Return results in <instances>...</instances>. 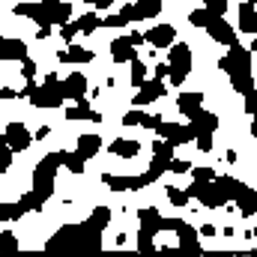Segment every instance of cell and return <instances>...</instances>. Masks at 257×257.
Masks as SVG:
<instances>
[{"label": "cell", "mask_w": 257, "mask_h": 257, "mask_svg": "<svg viewBox=\"0 0 257 257\" xmlns=\"http://www.w3.org/2000/svg\"><path fill=\"white\" fill-rule=\"evenodd\" d=\"M93 57L96 54L81 45H69V51H66V63H93Z\"/></svg>", "instance_id": "83f0119b"}, {"label": "cell", "mask_w": 257, "mask_h": 257, "mask_svg": "<svg viewBox=\"0 0 257 257\" xmlns=\"http://www.w3.org/2000/svg\"><path fill=\"white\" fill-rule=\"evenodd\" d=\"M21 96H27L36 108H60V105L66 102L63 84H60V78H57L54 72H48V75H45V84H42V87L30 78V81H27V87L21 90Z\"/></svg>", "instance_id": "277c9868"}, {"label": "cell", "mask_w": 257, "mask_h": 257, "mask_svg": "<svg viewBox=\"0 0 257 257\" xmlns=\"http://www.w3.org/2000/svg\"><path fill=\"white\" fill-rule=\"evenodd\" d=\"M186 192H189V197H197L206 209H221V206L227 203V197H224V192L218 189L215 177H212V180H206V183H192Z\"/></svg>", "instance_id": "ba28073f"}, {"label": "cell", "mask_w": 257, "mask_h": 257, "mask_svg": "<svg viewBox=\"0 0 257 257\" xmlns=\"http://www.w3.org/2000/svg\"><path fill=\"white\" fill-rule=\"evenodd\" d=\"M99 150H102V138H99V135H81V138H78V150H75V153H78L84 162H87V159H96Z\"/></svg>", "instance_id": "cb8c5ba5"}, {"label": "cell", "mask_w": 257, "mask_h": 257, "mask_svg": "<svg viewBox=\"0 0 257 257\" xmlns=\"http://www.w3.org/2000/svg\"><path fill=\"white\" fill-rule=\"evenodd\" d=\"M138 218H141L138 248L150 254V251H153V236H156V233H162V215H159V209H153V206H144V209H138Z\"/></svg>", "instance_id": "52a82bcc"}, {"label": "cell", "mask_w": 257, "mask_h": 257, "mask_svg": "<svg viewBox=\"0 0 257 257\" xmlns=\"http://www.w3.org/2000/svg\"><path fill=\"white\" fill-rule=\"evenodd\" d=\"M0 99L6 102V99H24V96H21V90H12V87H0Z\"/></svg>", "instance_id": "ee69618b"}, {"label": "cell", "mask_w": 257, "mask_h": 257, "mask_svg": "<svg viewBox=\"0 0 257 257\" xmlns=\"http://www.w3.org/2000/svg\"><path fill=\"white\" fill-rule=\"evenodd\" d=\"M203 3H206L203 9L212 12V15H224L227 12V0H203Z\"/></svg>", "instance_id": "f35d334b"}, {"label": "cell", "mask_w": 257, "mask_h": 257, "mask_svg": "<svg viewBox=\"0 0 257 257\" xmlns=\"http://www.w3.org/2000/svg\"><path fill=\"white\" fill-rule=\"evenodd\" d=\"M135 6H138V12H141V21L162 12V0H141V3H135Z\"/></svg>", "instance_id": "4dcf8cb0"}, {"label": "cell", "mask_w": 257, "mask_h": 257, "mask_svg": "<svg viewBox=\"0 0 257 257\" xmlns=\"http://www.w3.org/2000/svg\"><path fill=\"white\" fill-rule=\"evenodd\" d=\"M239 33L257 36V0H245L239 6Z\"/></svg>", "instance_id": "e0dca14e"}, {"label": "cell", "mask_w": 257, "mask_h": 257, "mask_svg": "<svg viewBox=\"0 0 257 257\" xmlns=\"http://www.w3.org/2000/svg\"><path fill=\"white\" fill-rule=\"evenodd\" d=\"M203 30H206L218 45H233V42H239V39H236V30L224 21V15H209V21L203 24Z\"/></svg>", "instance_id": "7c38bea8"}, {"label": "cell", "mask_w": 257, "mask_h": 257, "mask_svg": "<svg viewBox=\"0 0 257 257\" xmlns=\"http://www.w3.org/2000/svg\"><path fill=\"white\" fill-rule=\"evenodd\" d=\"M171 159H174V147L162 138V141H153V162H150V177H153V183L162 177V174H168V165H171Z\"/></svg>", "instance_id": "8fae6325"}, {"label": "cell", "mask_w": 257, "mask_h": 257, "mask_svg": "<svg viewBox=\"0 0 257 257\" xmlns=\"http://www.w3.org/2000/svg\"><path fill=\"white\" fill-rule=\"evenodd\" d=\"M233 203L239 206V212L245 215V218H251V215H257V189H251V186H245L242 192L233 197Z\"/></svg>", "instance_id": "603a6c76"}, {"label": "cell", "mask_w": 257, "mask_h": 257, "mask_svg": "<svg viewBox=\"0 0 257 257\" xmlns=\"http://www.w3.org/2000/svg\"><path fill=\"white\" fill-rule=\"evenodd\" d=\"M144 120V111H126L123 114V126H141Z\"/></svg>", "instance_id": "b9f144b4"}, {"label": "cell", "mask_w": 257, "mask_h": 257, "mask_svg": "<svg viewBox=\"0 0 257 257\" xmlns=\"http://www.w3.org/2000/svg\"><path fill=\"white\" fill-rule=\"evenodd\" d=\"M215 183H218V189L224 192V197H227V200H233L236 194L245 189V183H239V180H233V177H215Z\"/></svg>", "instance_id": "4316f807"}, {"label": "cell", "mask_w": 257, "mask_h": 257, "mask_svg": "<svg viewBox=\"0 0 257 257\" xmlns=\"http://www.w3.org/2000/svg\"><path fill=\"white\" fill-rule=\"evenodd\" d=\"M21 75L30 81V78H36V60H30V57H24L21 60Z\"/></svg>", "instance_id": "60d3db41"}, {"label": "cell", "mask_w": 257, "mask_h": 257, "mask_svg": "<svg viewBox=\"0 0 257 257\" xmlns=\"http://www.w3.org/2000/svg\"><path fill=\"white\" fill-rule=\"evenodd\" d=\"M177 39V30L174 24H156L153 30L144 33V42H150L153 48H171V42Z\"/></svg>", "instance_id": "2e32d148"}, {"label": "cell", "mask_w": 257, "mask_h": 257, "mask_svg": "<svg viewBox=\"0 0 257 257\" xmlns=\"http://www.w3.org/2000/svg\"><path fill=\"white\" fill-rule=\"evenodd\" d=\"M102 183L111 189V192H138V189H147L153 183L150 174H138V177H120V174H105Z\"/></svg>", "instance_id": "30bf717a"}, {"label": "cell", "mask_w": 257, "mask_h": 257, "mask_svg": "<svg viewBox=\"0 0 257 257\" xmlns=\"http://www.w3.org/2000/svg\"><path fill=\"white\" fill-rule=\"evenodd\" d=\"M108 153H114L117 159H135L141 153V144L138 141H128V138H117V141H111Z\"/></svg>", "instance_id": "d4e9b609"}, {"label": "cell", "mask_w": 257, "mask_h": 257, "mask_svg": "<svg viewBox=\"0 0 257 257\" xmlns=\"http://www.w3.org/2000/svg\"><path fill=\"white\" fill-rule=\"evenodd\" d=\"M159 123H162V117H159V114H144V120H141V126H144V128H156Z\"/></svg>", "instance_id": "7bdbcfd3"}, {"label": "cell", "mask_w": 257, "mask_h": 257, "mask_svg": "<svg viewBox=\"0 0 257 257\" xmlns=\"http://www.w3.org/2000/svg\"><path fill=\"white\" fill-rule=\"evenodd\" d=\"M60 165H63L60 150H57V153H48L45 159H39V165H36V171H33V189L18 200L24 212L39 209V206L54 194V174H57V168H60Z\"/></svg>", "instance_id": "6da1fadb"}, {"label": "cell", "mask_w": 257, "mask_h": 257, "mask_svg": "<svg viewBox=\"0 0 257 257\" xmlns=\"http://www.w3.org/2000/svg\"><path fill=\"white\" fill-rule=\"evenodd\" d=\"M51 36V27H39V39H48Z\"/></svg>", "instance_id": "f907efd6"}, {"label": "cell", "mask_w": 257, "mask_h": 257, "mask_svg": "<svg viewBox=\"0 0 257 257\" xmlns=\"http://www.w3.org/2000/svg\"><path fill=\"white\" fill-rule=\"evenodd\" d=\"M15 15H24L30 21H36L39 27H51V24H66L72 18V3L66 0H42V3H18Z\"/></svg>", "instance_id": "3957f363"}, {"label": "cell", "mask_w": 257, "mask_h": 257, "mask_svg": "<svg viewBox=\"0 0 257 257\" xmlns=\"http://www.w3.org/2000/svg\"><path fill=\"white\" fill-rule=\"evenodd\" d=\"M111 57H114V63H132L135 60V45L128 36L111 39Z\"/></svg>", "instance_id": "44dd1931"}, {"label": "cell", "mask_w": 257, "mask_h": 257, "mask_svg": "<svg viewBox=\"0 0 257 257\" xmlns=\"http://www.w3.org/2000/svg\"><path fill=\"white\" fill-rule=\"evenodd\" d=\"M156 132L171 144V147H180V144H189V141H194V132H192V126H177V123H159L156 126Z\"/></svg>", "instance_id": "4fadbf2b"}, {"label": "cell", "mask_w": 257, "mask_h": 257, "mask_svg": "<svg viewBox=\"0 0 257 257\" xmlns=\"http://www.w3.org/2000/svg\"><path fill=\"white\" fill-rule=\"evenodd\" d=\"M192 72V48L186 42H171V60H168V78L174 87H183V81Z\"/></svg>", "instance_id": "5b68a950"}, {"label": "cell", "mask_w": 257, "mask_h": 257, "mask_svg": "<svg viewBox=\"0 0 257 257\" xmlns=\"http://www.w3.org/2000/svg\"><path fill=\"white\" fill-rule=\"evenodd\" d=\"M48 135H51V126H39V128H36V135H33V138H39V141H42V138H48Z\"/></svg>", "instance_id": "bcb514c9"}, {"label": "cell", "mask_w": 257, "mask_h": 257, "mask_svg": "<svg viewBox=\"0 0 257 257\" xmlns=\"http://www.w3.org/2000/svg\"><path fill=\"white\" fill-rule=\"evenodd\" d=\"M60 84H63L66 99H72V102H78V99H84V96H87V78H84L81 72H72L69 78L60 81Z\"/></svg>", "instance_id": "ac0fdd59"}, {"label": "cell", "mask_w": 257, "mask_h": 257, "mask_svg": "<svg viewBox=\"0 0 257 257\" xmlns=\"http://www.w3.org/2000/svg\"><path fill=\"white\" fill-rule=\"evenodd\" d=\"M132 21H141V12H138V6H135V3L123 6L117 15L102 18V27H126V24H132Z\"/></svg>", "instance_id": "ffe728a7"}, {"label": "cell", "mask_w": 257, "mask_h": 257, "mask_svg": "<svg viewBox=\"0 0 257 257\" xmlns=\"http://www.w3.org/2000/svg\"><path fill=\"white\" fill-rule=\"evenodd\" d=\"M218 69L224 75H230V84L236 93H248L254 90V75H251V51L242 48L239 42L230 45V51L218 60Z\"/></svg>", "instance_id": "7a4b0ae2"}, {"label": "cell", "mask_w": 257, "mask_h": 257, "mask_svg": "<svg viewBox=\"0 0 257 257\" xmlns=\"http://www.w3.org/2000/svg\"><path fill=\"white\" fill-rule=\"evenodd\" d=\"M189 174L194 177V183H206V180H212V177H215V171H212V168H192Z\"/></svg>", "instance_id": "ab89813d"}, {"label": "cell", "mask_w": 257, "mask_h": 257, "mask_svg": "<svg viewBox=\"0 0 257 257\" xmlns=\"http://www.w3.org/2000/svg\"><path fill=\"white\" fill-rule=\"evenodd\" d=\"M3 138H6V144H9V150H12V153H24V150L33 144V135L27 132L24 123H9Z\"/></svg>", "instance_id": "5bb4252c"}, {"label": "cell", "mask_w": 257, "mask_h": 257, "mask_svg": "<svg viewBox=\"0 0 257 257\" xmlns=\"http://www.w3.org/2000/svg\"><path fill=\"white\" fill-rule=\"evenodd\" d=\"M168 200H171L174 206H186V203H189V192H183V189H177V186H168Z\"/></svg>", "instance_id": "e575fe53"}, {"label": "cell", "mask_w": 257, "mask_h": 257, "mask_svg": "<svg viewBox=\"0 0 257 257\" xmlns=\"http://www.w3.org/2000/svg\"><path fill=\"white\" fill-rule=\"evenodd\" d=\"M84 3H96V0H84Z\"/></svg>", "instance_id": "816d5d0a"}, {"label": "cell", "mask_w": 257, "mask_h": 257, "mask_svg": "<svg viewBox=\"0 0 257 257\" xmlns=\"http://www.w3.org/2000/svg\"><path fill=\"white\" fill-rule=\"evenodd\" d=\"M75 24H78V33H93V30L102 27V18H99L96 12H87V15H81Z\"/></svg>", "instance_id": "f1b7e54d"}, {"label": "cell", "mask_w": 257, "mask_h": 257, "mask_svg": "<svg viewBox=\"0 0 257 257\" xmlns=\"http://www.w3.org/2000/svg\"><path fill=\"white\" fill-rule=\"evenodd\" d=\"M15 248H18V239H15L9 230H3V233H0V251H15Z\"/></svg>", "instance_id": "74e56055"}, {"label": "cell", "mask_w": 257, "mask_h": 257, "mask_svg": "<svg viewBox=\"0 0 257 257\" xmlns=\"http://www.w3.org/2000/svg\"><path fill=\"white\" fill-rule=\"evenodd\" d=\"M12 159H15V153L9 150V144H6V138L0 135V174L12 168Z\"/></svg>", "instance_id": "d6a6232c"}, {"label": "cell", "mask_w": 257, "mask_h": 257, "mask_svg": "<svg viewBox=\"0 0 257 257\" xmlns=\"http://www.w3.org/2000/svg\"><path fill=\"white\" fill-rule=\"evenodd\" d=\"M177 108L192 120L194 114L203 108V93H180V99H177Z\"/></svg>", "instance_id": "484cf974"}, {"label": "cell", "mask_w": 257, "mask_h": 257, "mask_svg": "<svg viewBox=\"0 0 257 257\" xmlns=\"http://www.w3.org/2000/svg\"><path fill=\"white\" fill-rule=\"evenodd\" d=\"M93 6H96V9H99V12H105V9H111V0H96V3H93Z\"/></svg>", "instance_id": "681fc988"}, {"label": "cell", "mask_w": 257, "mask_h": 257, "mask_svg": "<svg viewBox=\"0 0 257 257\" xmlns=\"http://www.w3.org/2000/svg\"><path fill=\"white\" fill-rule=\"evenodd\" d=\"M162 227H171L180 236V245L183 248H189L194 254H203V248L197 245V230H194L189 221H183V218H162Z\"/></svg>", "instance_id": "9c48e42d"}, {"label": "cell", "mask_w": 257, "mask_h": 257, "mask_svg": "<svg viewBox=\"0 0 257 257\" xmlns=\"http://www.w3.org/2000/svg\"><path fill=\"white\" fill-rule=\"evenodd\" d=\"M75 36H78V24H75V21H66V24H60V39H63V42H72Z\"/></svg>", "instance_id": "8d00e7d4"}, {"label": "cell", "mask_w": 257, "mask_h": 257, "mask_svg": "<svg viewBox=\"0 0 257 257\" xmlns=\"http://www.w3.org/2000/svg\"><path fill=\"white\" fill-rule=\"evenodd\" d=\"M128 39H132V45H135V48H138V45H141V42H144V33H128Z\"/></svg>", "instance_id": "c3c4849f"}, {"label": "cell", "mask_w": 257, "mask_h": 257, "mask_svg": "<svg viewBox=\"0 0 257 257\" xmlns=\"http://www.w3.org/2000/svg\"><path fill=\"white\" fill-rule=\"evenodd\" d=\"M168 171H171V174H180V177H183V174H189V171H192V162H186V159H171Z\"/></svg>", "instance_id": "d590c367"}, {"label": "cell", "mask_w": 257, "mask_h": 257, "mask_svg": "<svg viewBox=\"0 0 257 257\" xmlns=\"http://www.w3.org/2000/svg\"><path fill=\"white\" fill-rule=\"evenodd\" d=\"M189 126H192V132H194L197 150H200V153H209V150H212V135H215V128H218V117H215L212 111L200 108V111L192 117Z\"/></svg>", "instance_id": "8992f818"}, {"label": "cell", "mask_w": 257, "mask_h": 257, "mask_svg": "<svg viewBox=\"0 0 257 257\" xmlns=\"http://www.w3.org/2000/svg\"><path fill=\"white\" fill-rule=\"evenodd\" d=\"M168 93V87L162 84V78H153V81H144L135 93V105H153L156 99H162Z\"/></svg>", "instance_id": "9a60e30c"}, {"label": "cell", "mask_w": 257, "mask_h": 257, "mask_svg": "<svg viewBox=\"0 0 257 257\" xmlns=\"http://www.w3.org/2000/svg\"><path fill=\"white\" fill-rule=\"evenodd\" d=\"M21 215H24L21 203H0V221H15Z\"/></svg>", "instance_id": "1f68e13d"}, {"label": "cell", "mask_w": 257, "mask_h": 257, "mask_svg": "<svg viewBox=\"0 0 257 257\" xmlns=\"http://www.w3.org/2000/svg\"><path fill=\"white\" fill-rule=\"evenodd\" d=\"M156 78H168V63H159V66H156Z\"/></svg>", "instance_id": "7dc6e473"}, {"label": "cell", "mask_w": 257, "mask_h": 257, "mask_svg": "<svg viewBox=\"0 0 257 257\" xmlns=\"http://www.w3.org/2000/svg\"><path fill=\"white\" fill-rule=\"evenodd\" d=\"M197 233H200V236H215V233H218V230H215V227H212V224H203V227H200V230H197Z\"/></svg>", "instance_id": "f6af8a7d"}, {"label": "cell", "mask_w": 257, "mask_h": 257, "mask_svg": "<svg viewBox=\"0 0 257 257\" xmlns=\"http://www.w3.org/2000/svg\"><path fill=\"white\" fill-rule=\"evenodd\" d=\"M60 156H63V168H69L72 174H84V171H87V162H84L78 153H66V150H60Z\"/></svg>", "instance_id": "f546056e"}, {"label": "cell", "mask_w": 257, "mask_h": 257, "mask_svg": "<svg viewBox=\"0 0 257 257\" xmlns=\"http://www.w3.org/2000/svg\"><path fill=\"white\" fill-rule=\"evenodd\" d=\"M144 81H147V66L135 57V60H132V87H141Z\"/></svg>", "instance_id": "836d02e7"}, {"label": "cell", "mask_w": 257, "mask_h": 257, "mask_svg": "<svg viewBox=\"0 0 257 257\" xmlns=\"http://www.w3.org/2000/svg\"><path fill=\"white\" fill-rule=\"evenodd\" d=\"M27 57V45L21 42V39H6L3 33H0V60H24Z\"/></svg>", "instance_id": "d6986e66"}, {"label": "cell", "mask_w": 257, "mask_h": 257, "mask_svg": "<svg viewBox=\"0 0 257 257\" xmlns=\"http://www.w3.org/2000/svg\"><path fill=\"white\" fill-rule=\"evenodd\" d=\"M66 120H93V123H102V114L93 111L90 102H87V96H84V99H78V102L66 111Z\"/></svg>", "instance_id": "7402d4cb"}]
</instances>
